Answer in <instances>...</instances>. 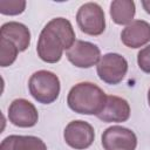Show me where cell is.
Listing matches in <instances>:
<instances>
[{
  "mask_svg": "<svg viewBox=\"0 0 150 150\" xmlns=\"http://www.w3.org/2000/svg\"><path fill=\"white\" fill-rule=\"evenodd\" d=\"M102 146L104 150H135L137 137L135 132L121 125L107 128L102 134Z\"/></svg>",
  "mask_w": 150,
  "mask_h": 150,
  "instance_id": "7",
  "label": "cell"
},
{
  "mask_svg": "<svg viewBox=\"0 0 150 150\" xmlns=\"http://www.w3.org/2000/svg\"><path fill=\"white\" fill-rule=\"evenodd\" d=\"M19 48L14 42L5 38H0V66L8 67L11 66L18 56Z\"/></svg>",
  "mask_w": 150,
  "mask_h": 150,
  "instance_id": "15",
  "label": "cell"
},
{
  "mask_svg": "<svg viewBox=\"0 0 150 150\" xmlns=\"http://www.w3.org/2000/svg\"><path fill=\"white\" fill-rule=\"evenodd\" d=\"M0 150H47V145L36 136L11 135L2 139Z\"/></svg>",
  "mask_w": 150,
  "mask_h": 150,
  "instance_id": "13",
  "label": "cell"
},
{
  "mask_svg": "<svg viewBox=\"0 0 150 150\" xmlns=\"http://www.w3.org/2000/svg\"><path fill=\"white\" fill-rule=\"evenodd\" d=\"M30 95L42 104H50L59 97L61 84L60 79L53 71L38 70L28 81Z\"/></svg>",
  "mask_w": 150,
  "mask_h": 150,
  "instance_id": "3",
  "label": "cell"
},
{
  "mask_svg": "<svg viewBox=\"0 0 150 150\" xmlns=\"http://www.w3.org/2000/svg\"><path fill=\"white\" fill-rule=\"evenodd\" d=\"M0 36L14 42L20 52L26 50L30 43V32L28 27L16 21L4 23L0 28Z\"/></svg>",
  "mask_w": 150,
  "mask_h": 150,
  "instance_id": "12",
  "label": "cell"
},
{
  "mask_svg": "<svg viewBox=\"0 0 150 150\" xmlns=\"http://www.w3.org/2000/svg\"><path fill=\"white\" fill-rule=\"evenodd\" d=\"M122 42L129 48H139L150 42V23L144 20H134L121 33Z\"/></svg>",
  "mask_w": 150,
  "mask_h": 150,
  "instance_id": "11",
  "label": "cell"
},
{
  "mask_svg": "<svg viewBox=\"0 0 150 150\" xmlns=\"http://www.w3.org/2000/svg\"><path fill=\"white\" fill-rule=\"evenodd\" d=\"M75 41V32L70 21L64 18H54L47 22L39 35L38 56L47 63H56L61 60L63 50H68Z\"/></svg>",
  "mask_w": 150,
  "mask_h": 150,
  "instance_id": "1",
  "label": "cell"
},
{
  "mask_svg": "<svg viewBox=\"0 0 150 150\" xmlns=\"http://www.w3.org/2000/svg\"><path fill=\"white\" fill-rule=\"evenodd\" d=\"M8 120L20 128H30L38 123L39 114L33 103L25 98L14 100L8 107Z\"/></svg>",
  "mask_w": 150,
  "mask_h": 150,
  "instance_id": "9",
  "label": "cell"
},
{
  "mask_svg": "<svg viewBox=\"0 0 150 150\" xmlns=\"http://www.w3.org/2000/svg\"><path fill=\"white\" fill-rule=\"evenodd\" d=\"M66 56L68 61L77 68H90L98 63L101 59V50L91 42L76 40L75 43L66 52Z\"/></svg>",
  "mask_w": 150,
  "mask_h": 150,
  "instance_id": "8",
  "label": "cell"
},
{
  "mask_svg": "<svg viewBox=\"0 0 150 150\" xmlns=\"http://www.w3.org/2000/svg\"><path fill=\"white\" fill-rule=\"evenodd\" d=\"M96 71L98 77L108 84H118L127 75L128 61L117 53H107L101 56Z\"/></svg>",
  "mask_w": 150,
  "mask_h": 150,
  "instance_id": "5",
  "label": "cell"
},
{
  "mask_svg": "<svg viewBox=\"0 0 150 150\" xmlns=\"http://www.w3.org/2000/svg\"><path fill=\"white\" fill-rule=\"evenodd\" d=\"M141 4H142V6H143L144 11H145L148 14H150V0H142Z\"/></svg>",
  "mask_w": 150,
  "mask_h": 150,
  "instance_id": "18",
  "label": "cell"
},
{
  "mask_svg": "<svg viewBox=\"0 0 150 150\" xmlns=\"http://www.w3.org/2000/svg\"><path fill=\"white\" fill-rule=\"evenodd\" d=\"M136 6L132 0H114L110 4L111 20L117 25H129L134 21Z\"/></svg>",
  "mask_w": 150,
  "mask_h": 150,
  "instance_id": "14",
  "label": "cell"
},
{
  "mask_svg": "<svg viewBox=\"0 0 150 150\" xmlns=\"http://www.w3.org/2000/svg\"><path fill=\"white\" fill-rule=\"evenodd\" d=\"M97 117L101 121L107 122V123L125 122L130 117V105L128 101L122 97L114 96V95H110V96L107 95L105 104L103 109L101 110V112L97 115Z\"/></svg>",
  "mask_w": 150,
  "mask_h": 150,
  "instance_id": "10",
  "label": "cell"
},
{
  "mask_svg": "<svg viewBox=\"0 0 150 150\" xmlns=\"http://www.w3.org/2000/svg\"><path fill=\"white\" fill-rule=\"evenodd\" d=\"M25 8V0H0V13L4 15H19Z\"/></svg>",
  "mask_w": 150,
  "mask_h": 150,
  "instance_id": "16",
  "label": "cell"
},
{
  "mask_svg": "<svg viewBox=\"0 0 150 150\" xmlns=\"http://www.w3.org/2000/svg\"><path fill=\"white\" fill-rule=\"evenodd\" d=\"M76 22L80 29L88 35H101L105 29V16L102 7L96 2L83 4L76 13Z\"/></svg>",
  "mask_w": 150,
  "mask_h": 150,
  "instance_id": "4",
  "label": "cell"
},
{
  "mask_svg": "<svg viewBox=\"0 0 150 150\" xmlns=\"http://www.w3.org/2000/svg\"><path fill=\"white\" fill-rule=\"evenodd\" d=\"M105 93L95 83L80 82L71 87L67 96L68 107L82 115H98L105 104Z\"/></svg>",
  "mask_w": 150,
  "mask_h": 150,
  "instance_id": "2",
  "label": "cell"
},
{
  "mask_svg": "<svg viewBox=\"0 0 150 150\" xmlns=\"http://www.w3.org/2000/svg\"><path fill=\"white\" fill-rule=\"evenodd\" d=\"M137 63L141 70L150 74V45L142 48L137 54Z\"/></svg>",
  "mask_w": 150,
  "mask_h": 150,
  "instance_id": "17",
  "label": "cell"
},
{
  "mask_svg": "<svg viewBox=\"0 0 150 150\" xmlns=\"http://www.w3.org/2000/svg\"><path fill=\"white\" fill-rule=\"evenodd\" d=\"M148 103H149V107H150V88H149V91H148Z\"/></svg>",
  "mask_w": 150,
  "mask_h": 150,
  "instance_id": "19",
  "label": "cell"
},
{
  "mask_svg": "<svg viewBox=\"0 0 150 150\" xmlns=\"http://www.w3.org/2000/svg\"><path fill=\"white\" fill-rule=\"evenodd\" d=\"M66 143L76 150H84L89 148L95 138V131L91 124L82 120L69 122L63 131Z\"/></svg>",
  "mask_w": 150,
  "mask_h": 150,
  "instance_id": "6",
  "label": "cell"
}]
</instances>
